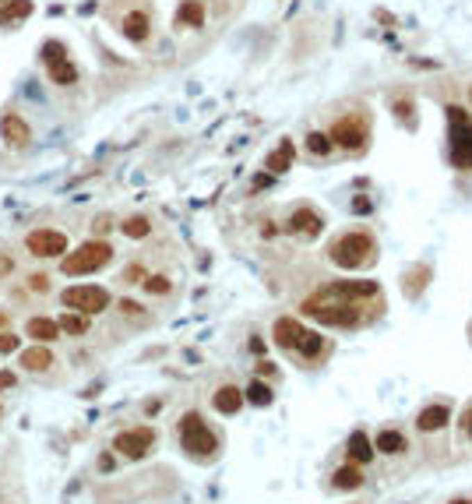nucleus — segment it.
Segmentation results:
<instances>
[{"mask_svg": "<svg viewBox=\"0 0 472 504\" xmlns=\"http://www.w3.org/2000/svg\"><path fill=\"white\" fill-rule=\"evenodd\" d=\"M363 304H371V300H352L349 293L339 290V283H332V286H325L321 293H314V297L303 304V310H307L310 317H318L321 324H332V328H352V324L363 321V314H359Z\"/></svg>", "mask_w": 472, "mask_h": 504, "instance_id": "nucleus-1", "label": "nucleus"}, {"mask_svg": "<svg viewBox=\"0 0 472 504\" xmlns=\"http://www.w3.org/2000/svg\"><path fill=\"white\" fill-rule=\"evenodd\" d=\"M110 261H113V247L106 240H88L78 251H71V254L60 258V271L64 275H92L99 268H106Z\"/></svg>", "mask_w": 472, "mask_h": 504, "instance_id": "nucleus-2", "label": "nucleus"}, {"mask_svg": "<svg viewBox=\"0 0 472 504\" xmlns=\"http://www.w3.org/2000/svg\"><path fill=\"white\" fill-rule=\"evenodd\" d=\"M332 265L339 268H363L374 258V237L371 233H342L332 247H328Z\"/></svg>", "mask_w": 472, "mask_h": 504, "instance_id": "nucleus-3", "label": "nucleus"}, {"mask_svg": "<svg viewBox=\"0 0 472 504\" xmlns=\"http://www.w3.org/2000/svg\"><path fill=\"white\" fill-rule=\"evenodd\" d=\"M180 444H184V452L201 455V459L215 455V448H219L215 434L208 430V423L197 413H184V420H180Z\"/></svg>", "mask_w": 472, "mask_h": 504, "instance_id": "nucleus-4", "label": "nucleus"}, {"mask_svg": "<svg viewBox=\"0 0 472 504\" xmlns=\"http://www.w3.org/2000/svg\"><path fill=\"white\" fill-rule=\"evenodd\" d=\"M42 64H46V74H49V81H54V85H60V88L78 85V68H74V61L67 57V46H64V42L49 39V42L42 46Z\"/></svg>", "mask_w": 472, "mask_h": 504, "instance_id": "nucleus-5", "label": "nucleus"}, {"mask_svg": "<svg viewBox=\"0 0 472 504\" xmlns=\"http://www.w3.org/2000/svg\"><path fill=\"white\" fill-rule=\"evenodd\" d=\"M448 117H451V159L462 170H472V120L458 106L448 109Z\"/></svg>", "mask_w": 472, "mask_h": 504, "instance_id": "nucleus-6", "label": "nucleus"}, {"mask_svg": "<svg viewBox=\"0 0 472 504\" xmlns=\"http://www.w3.org/2000/svg\"><path fill=\"white\" fill-rule=\"evenodd\" d=\"M60 300H64L67 310H78V314H102V310L110 307V293L102 290V286H92V283H85V286H67V290L60 293Z\"/></svg>", "mask_w": 472, "mask_h": 504, "instance_id": "nucleus-7", "label": "nucleus"}, {"mask_svg": "<svg viewBox=\"0 0 472 504\" xmlns=\"http://www.w3.org/2000/svg\"><path fill=\"white\" fill-rule=\"evenodd\" d=\"M25 247L35 258H64L67 254V237L60 230H32L25 237Z\"/></svg>", "mask_w": 472, "mask_h": 504, "instance_id": "nucleus-8", "label": "nucleus"}, {"mask_svg": "<svg viewBox=\"0 0 472 504\" xmlns=\"http://www.w3.org/2000/svg\"><path fill=\"white\" fill-rule=\"evenodd\" d=\"M155 444V430L152 427H134V430H124V434H117V441H113V448L120 455H127V459H141V455H148V448Z\"/></svg>", "mask_w": 472, "mask_h": 504, "instance_id": "nucleus-9", "label": "nucleus"}, {"mask_svg": "<svg viewBox=\"0 0 472 504\" xmlns=\"http://www.w3.org/2000/svg\"><path fill=\"white\" fill-rule=\"evenodd\" d=\"M332 145H342V148H363V141H366V124L359 120V117H342L335 127H332Z\"/></svg>", "mask_w": 472, "mask_h": 504, "instance_id": "nucleus-10", "label": "nucleus"}, {"mask_svg": "<svg viewBox=\"0 0 472 504\" xmlns=\"http://www.w3.org/2000/svg\"><path fill=\"white\" fill-rule=\"evenodd\" d=\"M0 138H4L11 148H29V141H32V127H29V120L22 117V113H8L0 117Z\"/></svg>", "mask_w": 472, "mask_h": 504, "instance_id": "nucleus-11", "label": "nucleus"}, {"mask_svg": "<svg viewBox=\"0 0 472 504\" xmlns=\"http://www.w3.org/2000/svg\"><path fill=\"white\" fill-rule=\"evenodd\" d=\"M303 324L300 321H293V317H279L275 321V328H272V335H275V342L282 346V349H300V342H303Z\"/></svg>", "mask_w": 472, "mask_h": 504, "instance_id": "nucleus-12", "label": "nucleus"}, {"mask_svg": "<svg viewBox=\"0 0 472 504\" xmlns=\"http://www.w3.org/2000/svg\"><path fill=\"white\" fill-rule=\"evenodd\" d=\"M321 226H325V219H321L318 212H310V208H300V212H293V219H289V230H293L296 237H307V240L318 237Z\"/></svg>", "mask_w": 472, "mask_h": 504, "instance_id": "nucleus-13", "label": "nucleus"}, {"mask_svg": "<svg viewBox=\"0 0 472 504\" xmlns=\"http://www.w3.org/2000/svg\"><path fill=\"white\" fill-rule=\"evenodd\" d=\"M120 32H124L131 42H145V39L152 36V18H148L145 11H131V15H124Z\"/></svg>", "mask_w": 472, "mask_h": 504, "instance_id": "nucleus-14", "label": "nucleus"}, {"mask_svg": "<svg viewBox=\"0 0 472 504\" xmlns=\"http://www.w3.org/2000/svg\"><path fill=\"white\" fill-rule=\"evenodd\" d=\"M25 331H29V339H39L42 346H49V342L60 335V324H57L54 317H29Z\"/></svg>", "mask_w": 472, "mask_h": 504, "instance_id": "nucleus-15", "label": "nucleus"}, {"mask_svg": "<svg viewBox=\"0 0 472 504\" xmlns=\"http://www.w3.org/2000/svg\"><path fill=\"white\" fill-rule=\"evenodd\" d=\"M345 452H349V462H352V466H363V462L374 459V444H371V437H366L363 430H356V434L349 437V444H345Z\"/></svg>", "mask_w": 472, "mask_h": 504, "instance_id": "nucleus-16", "label": "nucleus"}, {"mask_svg": "<svg viewBox=\"0 0 472 504\" xmlns=\"http://www.w3.org/2000/svg\"><path fill=\"white\" fill-rule=\"evenodd\" d=\"M215 409L219 413H226V416H233V413H240V406H243V391L240 388H233V384H222L219 391H215Z\"/></svg>", "mask_w": 472, "mask_h": 504, "instance_id": "nucleus-17", "label": "nucleus"}, {"mask_svg": "<svg viewBox=\"0 0 472 504\" xmlns=\"http://www.w3.org/2000/svg\"><path fill=\"white\" fill-rule=\"evenodd\" d=\"M32 15V0H0V25H15Z\"/></svg>", "mask_w": 472, "mask_h": 504, "instance_id": "nucleus-18", "label": "nucleus"}, {"mask_svg": "<svg viewBox=\"0 0 472 504\" xmlns=\"http://www.w3.org/2000/svg\"><path fill=\"white\" fill-rule=\"evenodd\" d=\"M405 448H409L405 434H398V430H381V434H377V444H374V452H384V455H402Z\"/></svg>", "mask_w": 472, "mask_h": 504, "instance_id": "nucleus-19", "label": "nucleus"}, {"mask_svg": "<svg viewBox=\"0 0 472 504\" xmlns=\"http://www.w3.org/2000/svg\"><path fill=\"white\" fill-rule=\"evenodd\" d=\"M177 25H190V29L204 25V4L201 0H184L180 11H177Z\"/></svg>", "mask_w": 472, "mask_h": 504, "instance_id": "nucleus-20", "label": "nucleus"}, {"mask_svg": "<svg viewBox=\"0 0 472 504\" xmlns=\"http://www.w3.org/2000/svg\"><path fill=\"white\" fill-rule=\"evenodd\" d=\"M444 423H448V406H427L423 413H419V420H416V427L423 430V434L441 430Z\"/></svg>", "mask_w": 472, "mask_h": 504, "instance_id": "nucleus-21", "label": "nucleus"}, {"mask_svg": "<svg viewBox=\"0 0 472 504\" xmlns=\"http://www.w3.org/2000/svg\"><path fill=\"white\" fill-rule=\"evenodd\" d=\"M22 367H29V370H49V367H54V353H49L46 346H29L22 353Z\"/></svg>", "mask_w": 472, "mask_h": 504, "instance_id": "nucleus-22", "label": "nucleus"}, {"mask_svg": "<svg viewBox=\"0 0 472 504\" xmlns=\"http://www.w3.org/2000/svg\"><path fill=\"white\" fill-rule=\"evenodd\" d=\"M293 155H296V152H293V141H282V145H279V148L265 159V166H268L272 173H286L289 166H293Z\"/></svg>", "mask_w": 472, "mask_h": 504, "instance_id": "nucleus-23", "label": "nucleus"}, {"mask_svg": "<svg viewBox=\"0 0 472 504\" xmlns=\"http://www.w3.org/2000/svg\"><path fill=\"white\" fill-rule=\"evenodd\" d=\"M332 483H335L339 490H356V487L363 483V473H359L356 466H342V469L332 476Z\"/></svg>", "mask_w": 472, "mask_h": 504, "instance_id": "nucleus-24", "label": "nucleus"}, {"mask_svg": "<svg viewBox=\"0 0 472 504\" xmlns=\"http://www.w3.org/2000/svg\"><path fill=\"white\" fill-rule=\"evenodd\" d=\"M57 324H60V331H67V335H85V331H88V314L71 310V314H64Z\"/></svg>", "mask_w": 472, "mask_h": 504, "instance_id": "nucleus-25", "label": "nucleus"}, {"mask_svg": "<svg viewBox=\"0 0 472 504\" xmlns=\"http://www.w3.org/2000/svg\"><path fill=\"white\" fill-rule=\"evenodd\" d=\"M124 237H131V240H141V237H148L152 233V222L145 219V215H131L127 222H124Z\"/></svg>", "mask_w": 472, "mask_h": 504, "instance_id": "nucleus-26", "label": "nucleus"}, {"mask_svg": "<svg viewBox=\"0 0 472 504\" xmlns=\"http://www.w3.org/2000/svg\"><path fill=\"white\" fill-rule=\"evenodd\" d=\"M321 349H325V339L318 331H303V342H300V353L307 356V360H314V356H321Z\"/></svg>", "mask_w": 472, "mask_h": 504, "instance_id": "nucleus-27", "label": "nucleus"}, {"mask_svg": "<svg viewBox=\"0 0 472 504\" xmlns=\"http://www.w3.org/2000/svg\"><path fill=\"white\" fill-rule=\"evenodd\" d=\"M247 402H254V406H272V388L261 384V381H254V384L247 388Z\"/></svg>", "mask_w": 472, "mask_h": 504, "instance_id": "nucleus-28", "label": "nucleus"}, {"mask_svg": "<svg viewBox=\"0 0 472 504\" xmlns=\"http://www.w3.org/2000/svg\"><path fill=\"white\" fill-rule=\"evenodd\" d=\"M307 148H310V155H328V152H332V138L321 134V131H314V134L307 138Z\"/></svg>", "mask_w": 472, "mask_h": 504, "instance_id": "nucleus-29", "label": "nucleus"}, {"mask_svg": "<svg viewBox=\"0 0 472 504\" xmlns=\"http://www.w3.org/2000/svg\"><path fill=\"white\" fill-rule=\"evenodd\" d=\"M148 293H155V297H163V293H170V278L166 275H145V283H141Z\"/></svg>", "mask_w": 472, "mask_h": 504, "instance_id": "nucleus-30", "label": "nucleus"}, {"mask_svg": "<svg viewBox=\"0 0 472 504\" xmlns=\"http://www.w3.org/2000/svg\"><path fill=\"white\" fill-rule=\"evenodd\" d=\"M15 349H18V335L0 331V353H15Z\"/></svg>", "mask_w": 472, "mask_h": 504, "instance_id": "nucleus-31", "label": "nucleus"}, {"mask_svg": "<svg viewBox=\"0 0 472 504\" xmlns=\"http://www.w3.org/2000/svg\"><path fill=\"white\" fill-rule=\"evenodd\" d=\"M352 212H356V215H366V212H374V201H371V198H363V194H359V198L352 201Z\"/></svg>", "mask_w": 472, "mask_h": 504, "instance_id": "nucleus-32", "label": "nucleus"}, {"mask_svg": "<svg viewBox=\"0 0 472 504\" xmlns=\"http://www.w3.org/2000/svg\"><path fill=\"white\" fill-rule=\"evenodd\" d=\"M138 278H145V268H141V265H131V268L124 271V283H131V286H134Z\"/></svg>", "mask_w": 472, "mask_h": 504, "instance_id": "nucleus-33", "label": "nucleus"}, {"mask_svg": "<svg viewBox=\"0 0 472 504\" xmlns=\"http://www.w3.org/2000/svg\"><path fill=\"white\" fill-rule=\"evenodd\" d=\"M29 286H32L35 293H46V290H49V278H46V275H32V278H29Z\"/></svg>", "mask_w": 472, "mask_h": 504, "instance_id": "nucleus-34", "label": "nucleus"}, {"mask_svg": "<svg viewBox=\"0 0 472 504\" xmlns=\"http://www.w3.org/2000/svg\"><path fill=\"white\" fill-rule=\"evenodd\" d=\"M15 381H18V377H15L11 370H0V391H8V388H15Z\"/></svg>", "mask_w": 472, "mask_h": 504, "instance_id": "nucleus-35", "label": "nucleus"}, {"mask_svg": "<svg viewBox=\"0 0 472 504\" xmlns=\"http://www.w3.org/2000/svg\"><path fill=\"white\" fill-rule=\"evenodd\" d=\"M120 310H124V314H131V317H134V314H141V307H138L134 300H120Z\"/></svg>", "mask_w": 472, "mask_h": 504, "instance_id": "nucleus-36", "label": "nucleus"}, {"mask_svg": "<svg viewBox=\"0 0 472 504\" xmlns=\"http://www.w3.org/2000/svg\"><path fill=\"white\" fill-rule=\"evenodd\" d=\"M92 230H95V233H106V230H110V219H106V215H99Z\"/></svg>", "mask_w": 472, "mask_h": 504, "instance_id": "nucleus-37", "label": "nucleus"}, {"mask_svg": "<svg viewBox=\"0 0 472 504\" xmlns=\"http://www.w3.org/2000/svg\"><path fill=\"white\" fill-rule=\"evenodd\" d=\"M99 469H102V473H110V469H113V459H110V455H102V459H99Z\"/></svg>", "mask_w": 472, "mask_h": 504, "instance_id": "nucleus-38", "label": "nucleus"}, {"mask_svg": "<svg viewBox=\"0 0 472 504\" xmlns=\"http://www.w3.org/2000/svg\"><path fill=\"white\" fill-rule=\"evenodd\" d=\"M272 370H275V363H268V360L257 363V374H272Z\"/></svg>", "mask_w": 472, "mask_h": 504, "instance_id": "nucleus-39", "label": "nucleus"}, {"mask_svg": "<svg viewBox=\"0 0 472 504\" xmlns=\"http://www.w3.org/2000/svg\"><path fill=\"white\" fill-rule=\"evenodd\" d=\"M462 423H465V434H469V437H472V409H469V413H465V416H462Z\"/></svg>", "mask_w": 472, "mask_h": 504, "instance_id": "nucleus-40", "label": "nucleus"}, {"mask_svg": "<svg viewBox=\"0 0 472 504\" xmlns=\"http://www.w3.org/2000/svg\"><path fill=\"white\" fill-rule=\"evenodd\" d=\"M0 271H11V261H8V258H0Z\"/></svg>", "mask_w": 472, "mask_h": 504, "instance_id": "nucleus-41", "label": "nucleus"}, {"mask_svg": "<svg viewBox=\"0 0 472 504\" xmlns=\"http://www.w3.org/2000/svg\"><path fill=\"white\" fill-rule=\"evenodd\" d=\"M4 324H8V314H4V310H0V328H4Z\"/></svg>", "mask_w": 472, "mask_h": 504, "instance_id": "nucleus-42", "label": "nucleus"}, {"mask_svg": "<svg viewBox=\"0 0 472 504\" xmlns=\"http://www.w3.org/2000/svg\"><path fill=\"white\" fill-rule=\"evenodd\" d=\"M451 504H472V501H451Z\"/></svg>", "mask_w": 472, "mask_h": 504, "instance_id": "nucleus-43", "label": "nucleus"}]
</instances>
